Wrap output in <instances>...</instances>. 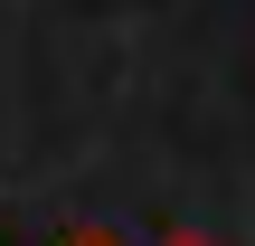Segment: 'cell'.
Masks as SVG:
<instances>
[{
  "mask_svg": "<svg viewBox=\"0 0 255 246\" xmlns=\"http://www.w3.org/2000/svg\"><path fill=\"white\" fill-rule=\"evenodd\" d=\"M57 246H132V237H123V228H66Z\"/></svg>",
  "mask_w": 255,
  "mask_h": 246,
  "instance_id": "cell-1",
  "label": "cell"
},
{
  "mask_svg": "<svg viewBox=\"0 0 255 246\" xmlns=\"http://www.w3.org/2000/svg\"><path fill=\"white\" fill-rule=\"evenodd\" d=\"M161 246H218V237H189V228H180V237H161Z\"/></svg>",
  "mask_w": 255,
  "mask_h": 246,
  "instance_id": "cell-2",
  "label": "cell"
}]
</instances>
